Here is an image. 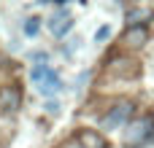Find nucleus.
Here are the masks:
<instances>
[{"label":"nucleus","mask_w":154,"mask_h":148,"mask_svg":"<svg viewBox=\"0 0 154 148\" xmlns=\"http://www.w3.org/2000/svg\"><path fill=\"white\" fill-rule=\"evenodd\" d=\"M152 129H154V121L152 119H133L130 127L125 129V146L127 148H141L152 140Z\"/></svg>","instance_id":"nucleus-1"},{"label":"nucleus","mask_w":154,"mask_h":148,"mask_svg":"<svg viewBox=\"0 0 154 148\" xmlns=\"http://www.w3.org/2000/svg\"><path fill=\"white\" fill-rule=\"evenodd\" d=\"M130 116H133V102H119V105H114V108L100 119V129L114 132V129L125 127V124L130 121Z\"/></svg>","instance_id":"nucleus-2"},{"label":"nucleus","mask_w":154,"mask_h":148,"mask_svg":"<svg viewBox=\"0 0 154 148\" xmlns=\"http://www.w3.org/2000/svg\"><path fill=\"white\" fill-rule=\"evenodd\" d=\"M46 27H49V32H51L54 38H65V35L73 30V16L68 13V8H60L57 13H51V16H49Z\"/></svg>","instance_id":"nucleus-3"},{"label":"nucleus","mask_w":154,"mask_h":148,"mask_svg":"<svg viewBox=\"0 0 154 148\" xmlns=\"http://www.w3.org/2000/svg\"><path fill=\"white\" fill-rule=\"evenodd\" d=\"M19 105H22V92L16 86L0 89V113H14Z\"/></svg>","instance_id":"nucleus-4"},{"label":"nucleus","mask_w":154,"mask_h":148,"mask_svg":"<svg viewBox=\"0 0 154 148\" xmlns=\"http://www.w3.org/2000/svg\"><path fill=\"white\" fill-rule=\"evenodd\" d=\"M38 92H41V97H54V94H60V92H62V78H60V73H57V70H49L46 78L38 84Z\"/></svg>","instance_id":"nucleus-5"},{"label":"nucleus","mask_w":154,"mask_h":148,"mask_svg":"<svg viewBox=\"0 0 154 148\" xmlns=\"http://www.w3.org/2000/svg\"><path fill=\"white\" fill-rule=\"evenodd\" d=\"M146 40H149L146 24H141V27H127V30H125V43H127L130 49H141Z\"/></svg>","instance_id":"nucleus-6"},{"label":"nucleus","mask_w":154,"mask_h":148,"mask_svg":"<svg viewBox=\"0 0 154 148\" xmlns=\"http://www.w3.org/2000/svg\"><path fill=\"white\" fill-rule=\"evenodd\" d=\"M79 143L84 148H106V140H103L97 132H87V129L79 135Z\"/></svg>","instance_id":"nucleus-7"},{"label":"nucleus","mask_w":154,"mask_h":148,"mask_svg":"<svg viewBox=\"0 0 154 148\" xmlns=\"http://www.w3.org/2000/svg\"><path fill=\"white\" fill-rule=\"evenodd\" d=\"M146 16H149V13H146L143 8H133V11L127 13V27H141V24H143L141 19H146Z\"/></svg>","instance_id":"nucleus-8"},{"label":"nucleus","mask_w":154,"mask_h":148,"mask_svg":"<svg viewBox=\"0 0 154 148\" xmlns=\"http://www.w3.org/2000/svg\"><path fill=\"white\" fill-rule=\"evenodd\" d=\"M38 30H41V19L30 16V19L24 22V35H27V38H35V35H38Z\"/></svg>","instance_id":"nucleus-9"},{"label":"nucleus","mask_w":154,"mask_h":148,"mask_svg":"<svg viewBox=\"0 0 154 148\" xmlns=\"http://www.w3.org/2000/svg\"><path fill=\"white\" fill-rule=\"evenodd\" d=\"M49 70H51V67H49V65H35V67H32V70H30V78H32V81H35V84H41V81H43V78H46V73H49Z\"/></svg>","instance_id":"nucleus-10"},{"label":"nucleus","mask_w":154,"mask_h":148,"mask_svg":"<svg viewBox=\"0 0 154 148\" xmlns=\"http://www.w3.org/2000/svg\"><path fill=\"white\" fill-rule=\"evenodd\" d=\"M108 38H111V27H108V24H103V27L95 32V43H103V40H108Z\"/></svg>","instance_id":"nucleus-11"},{"label":"nucleus","mask_w":154,"mask_h":148,"mask_svg":"<svg viewBox=\"0 0 154 148\" xmlns=\"http://www.w3.org/2000/svg\"><path fill=\"white\" fill-rule=\"evenodd\" d=\"M43 108H46V113H51V116H54V113H60V102H54V100H49Z\"/></svg>","instance_id":"nucleus-12"}]
</instances>
